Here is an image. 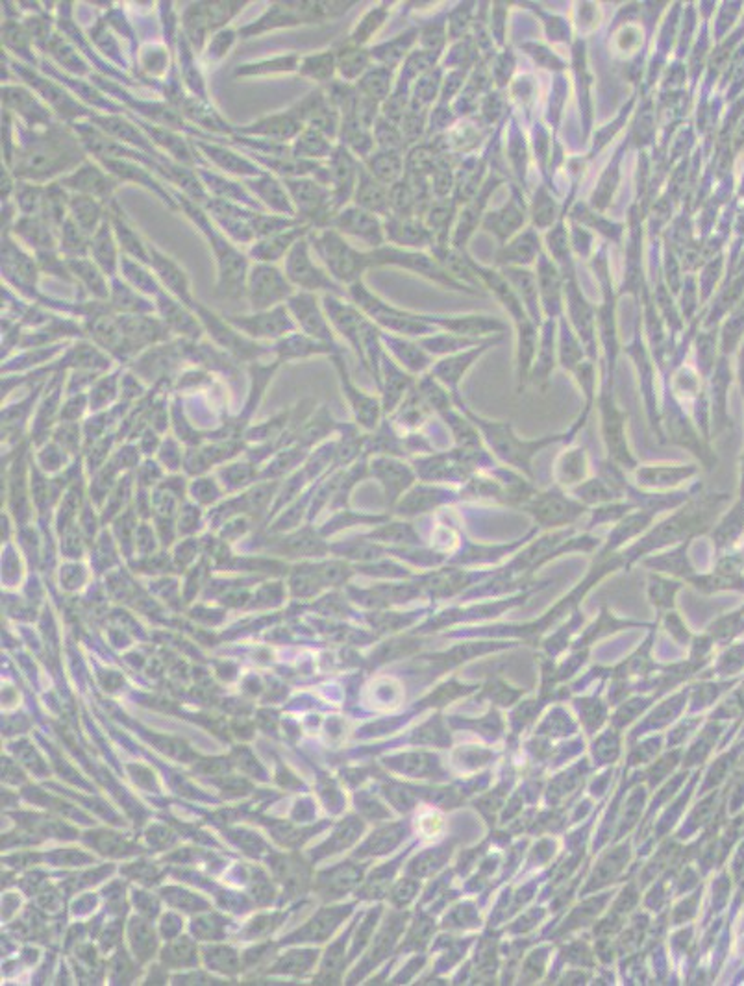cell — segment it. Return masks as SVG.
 <instances>
[{
  "mask_svg": "<svg viewBox=\"0 0 744 986\" xmlns=\"http://www.w3.org/2000/svg\"><path fill=\"white\" fill-rule=\"evenodd\" d=\"M86 161V148L69 128L52 124L41 130H23L15 141V178L32 184H45L73 173Z\"/></svg>",
  "mask_w": 744,
  "mask_h": 986,
  "instance_id": "1",
  "label": "cell"
},
{
  "mask_svg": "<svg viewBox=\"0 0 744 986\" xmlns=\"http://www.w3.org/2000/svg\"><path fill=\"white\" fill-rule=\"evenodd\" d=\"M173 195L178 202V208L186 213L187 219L199 228L210 243L217 261V295L230 300H237L247 295V278L250 271L247 256L234 245V241L226 239V235L221 232V228H217V224H213V219L208 217V211L200 208L199 204L189 200L180 191H173Z\"/></svg>",
  "mask_w": 744,
  "mask_h": 986,
  "instance_id": "2",
  "label": "cell"
},
{
  "mask_svg": "<svg viewBox=\"0 0 744 986\" xmlns=\"http://www.w3.org/2000/svg\"><path fill=\"white\" fill-rule=\"evenodd\" d=\"M356 6V2H273L261 13L260 19L247 26L239 28V37H254L271 32L276 28H291V26L313 25L339 19L341 15Z\"/></svg>",
  "mask_w": 744,
  "mask_h": 986,
  "instance_id": "3",
  "label": "cell"
},
{
  "mask_svg": "<svg viewBox=\"0 0 744 986\" xmlns=\"http://www.w3.org/2000/svg\"><path fill=\"white\" fill-rule=\"evenodd\" d=\"M308 239L315 256L321 259L324 269L339 284L361 282L363 272L372 267L371 252H361L334 228L311 230Z\"/></svg>",
  "mask_w": 744,
  "mask_h": 986,
  "instance_id": "4",
  "label": "cell"
},
{
  "mask_svg": "<svg viewBox=\"0 0 744 986\" xmlns=\"http://www.w3.org/2000/svg\"><path fill=\"white\" fill-rule=\"evenodd\" d=\"M287 193L295 204L297 217L304 224L311 226L313 230L330 228L334 221L335 210L332 193L326 185L317 182L315 178H291L284 180Z\"/></svg>",
  "mask_w": 744,
  "mask_h": 986,
  "instance_id": "5",
  "label": "cell"
},
{
  "mask_svg": "<svg viewBox=\"0 0 744 986\" xmlns=\"http://www.w3.org/2000/svg\"><path fill=\"white\" fill-rule=\"evenodd\" d=\"M295 295V285L289 282L286 271L271 263H256L247 278V296L254 311L278 308Z\"/></svg>",
  "mask_w": 744,
  "mask_h": 986,
  "instance_id": "6",
  "label": "cell"
},
{
  "mask_svg": "<svg viewBox=\"0 0 744 986\" xmlns=\"http://www.w3.org/2000/svg\"><path fill=\"white\" fill-rule=\"evenodd\" d=\"M284 271L289 282L302 289L304 293H317V291H326L328 295L341 293L339 285L328 271L313 261V250L308 235L302 237L287 254Z\"/></svg>",
  "mask_w": 744,
  "mask_h": 986,
  "instance_id": "7",
  "label": "cell"
},
{
  "mask_svg": "<svg viewBox=\"0 0 744 986\" xmlns=\"http://www.w3.org/2000/svg\"><path fill=\"white\" fill-rule=\"evenodd\" d=\"M289 110L306 128H313L324 136L330 137L332 141L339 137L343 117H341V111L335 108L334 102L328 97L326 87L319 86L317 89H313L304 99L293 104Z\"/></svg>",
  "mask_w": 744,
  "mask_h": 986,
  "instance_id": "8",
  "label": "cell"
},
{
  "mask_svg": "<svg viewBox=\"0 0 744 986\" xmlns=\"http://www.w3.org/2000/svg\"><path fill=\"white\" fill-rule=\"evenodd\" d=\"M12 69L25 80L26 86L30 87L32 91H36L38 95H41V99L45 100L47 104H50V108L56 111V113H60L63 119H67V121L73 123V121H78L82 117H87V119L93 117L91 111H87L84 106H80V102L73 99L54 80H50L47 76L28 69L25 63H12Z\"/></svg>",
  "mask_w": 744,
  "mask_h": 986,
  "instance_id": "9",
  "label": "cell"
},
{
  "mask_svg": "<svg viewBox=\"0 0 744 986\" xmlns=\"http://www.w3.org/2000/svg\"><path fill=\"white\" fill-rule=\"evenodd\" d=\"M60 184L69 191V193H76V195H86V197H93L100 200L102 204L110 206L112 204L113 195L119 187V180L113 176V174L108 173L99 161L86 160L78 169H75L73 173L63 176L62 180H58Z\"/></svg>",
  "mask_w": 744,
  "mask_h": 986,
  "instance_id": "10",
  "label": "cell"
},
{
  "mask_svg": "<svg viewBox=\"0 0 744 986\" xmlns=\"http://www.w3.org/2000/svg\"><path fill=\"white\" fill-rule=\"evenodd\" d=\"M330 228L337 230L343 237L360 241L365 247L376 250L385 247L384 221L371 211L361 210L354 204L335 213Z\"/></svg>",
  "mask_w": 744,
  "mask_h": 986,
  "instance_id": "11",
  "label": "cell"
},
{
  "mask_svg": "<svg viewBox=\"0 0 744 986\" xmlns=\"http://www.w3.org/2000/svg\"><path fill=\"white\" fill-rule=\"evenodd\" d=\"M371 252L372 265H395L406 271L417 272L441 284L456 285V280L448 274L439 259L430 258L419 250H404L397 247H382Z\"/></svg>",
  "mask_w": 744,
  "mask_h": 986,
  "instance_id": "12",
  "label": "cell"
},
{
  "mask_svg": "<svg viewBox=\"0 0 744 986\" xmlns=\"http://www.w3.org/2000/svg\"><path fill=\"white\" fill-rule=\"evenodd\" d=\"M328 165V189L332 193L335 210L341 211L347 208L348 202H352L354 191L358 185L360 176L361 161L348 152L347 148L337 145Z\"/></svg>",
  "mask_w": 744,
  "mask_h": 986,
  "instance_id": "13",
  "label": "cell"
},
{
  "mask_svg": "<svg viewBox=\"0 0 744 986\" xmlns=\"http://www.w3.org/2000/svg\"><path fill=\"white\" fill-rule=\"evenodd\" d=\"M226 321L252 339H278L295 330V324L284 306L256 311L254 315L245 317H228Z\"/></svg>",
  "mask_w": 744,
  "mask_h": 986,
  "instance_id": "14",
  "label": "cell"
},
{
  "mask_svg": "<svg viewBox=\"0 0 744 986\" xmlns=\"http://www.w3.org/2000/svg\"><path fill=\"white\" fill-rule=\"evenodd\" d=\"M204 210L211 213V219L234 243H241V245L256 243L250 221H252L254 213H260V211L247 210L239 204L219 200V198H210V202L204 206Z\"/></svg>",
  "mask_w": 744,
  "mask_h": 986,
  "instance_id": "15",
  "label": "cell"
},
{
  "mask_svg": "<svg viewBox=\"0 0 744 986\" xmlns=\"http://www.w3.org/2000/svg\"><path fill=\"white\" fill-rule=\"evenodd\" d=\"M2 106L10 113H17L32 130L49 128L54 124V115L49 111V106H45L28 87L2 86Z\"/></svg>",
  "mask_w": 744,
  "mask_h": 986,
  "instance_id": "16",
  "label": "cell"
},
{
  "mask_svg": "<svg viewBox=\"0 0 744 986\" xmlns=\"http://www.w3.org/2000/svg\"><path fill=\"white\" fill-rule=\"evenodd\" d=\"M150 269L156 274L158 282L176 296L178 302H182L189 309L197 308V302L191 295V282L186 271L174 261L171 256H167L163 250L152 245L149 241Z\"/></svg>",
  "mask_w": 744,
  "mask_h": 986,
  "instance_id": "17",
  "label": "cell"
},
{
  "mask_svg": "<svg viewBox=\"0 0 744 986\" xmlns=\"http://www.w3.org/2000/svg\"><path fill=\"white\" fill-rule=\"evenodd\" d=\"M195 313L199 315L202 324L210 330L211 337L228 352L236 354L237 358L250 359L263 354V348H260V345L252 343L250 339H247V335L239 332L230 322L223 321L221 317H217L215 313L202 308L200 304H197Z\"/></svg>",
  "mask_w": 744,
  "mask_h": 986,
  "instance_id": "18",
  "label": "cell"
},
{
  "mask_svg": "<svg viewBox=\"0 0 744 986\" xmlns=\"http://www.w3.org/2000/svg\"><path fill=\"white\" fill-rule=\"evenodd\" d=\"M89 123L97 126L102 134L112 137V139L123 143L126 147L141 150V152L149 154V156L156 158V160H165L162 154H160V150L152 145L149 136L137 126V123H132V121L124 119L121 115H95L93 113V117L89 119Z\"/></svg>",
  "mask_w": 744,
  "mask_h": 986,
  "instance_id": "19",
  "label": "cell"
},
{
  "mask_svg": "<svg viewBox=\"0 0 744 986\" xmlns=\"http://www.w3.org/2000/svg\"><path fill=\"white\" fill-rule=\"evenodd\" d=\"M99 163L108 173L113 174L121 184L132 182V184L141 185V187L149 189L150 193H154L171 210H180L173 193H169L163 187L162 182L150 173L147 165L134 160H99Z\"/></svg>",
  "mask_w": 744,
  "mask_h": 986,
  "instance_id": "20",
  "label": "cell"
},
{
  "mask_svg": "<svg viewBox=\"0 0 744 986\" xmlns=\"http://www.w3.org/2000/svg\"><path fill=\"white\" fill-rule=\"evenodd\" d=\"M137 126L149 136L152 145L169 154V160H173L178 165H184L189 169H199L204 165V160L197 156V148L193 143H189L186 137L178 136L174 130L162 128L149 121H137Z\"/></svg>",
  "mask_w": 744,
  "mask_h": 986,
  "instance_id": "21",
  "label": "cell"
},
{
  "mask_svg": "<svg viewBox=\"0 0 744 986\" xmlns=\"http://www.w3.org/2000/svg\"><path fill=\"white\" fill-rule=\"evenodd\" d=\"M304 128L306 126L298 121L297 117L291 113V110H287L282 111V113L265 115V117H261L258 121L247 124V126L234 128V134H239V136L243 137L271 139V141L291 145L300 136V132Z\"/></svg>",
  "mask_w": 744,
  "mask_h": 986,
  "instance_id": "22",
  "label": "cell"
},
{
  "mask_svg": "<svg viewBox=\"0 0 744 986\" xmlns=\"http://www.w3.org/2000/svg\"><path fill=\"white\" fill-rule=\"evenodd\" d=\"M385 241L393 247L404 250H422L432 247L435 235L428 224L419 221L417 217H397L389 215L384 221Z\"/></svg>",
  "mask_w": 744,
  "mask_h": 986,
  "instance_id": "23",
  "label": "cell"
},
{
  "mask_svg": "<svg viewBox=\"0 0 744 986\" xmlns=\"http://www.w3.org/2000/svg\"><path fill=\"white\" fill-rule=\"evenodd\" d=\"M287 309L293 313L297 319L298 326L304 330L306 335H310L317 341H323L332 345L334 335L330 330V324L321 311L319 300L313 293H297L287 300Z\"/></svg>",
  "mask_w": 744,
  "mask_h": 986,
  "instance_id": "24",
  "label": "cell"
},
{
  "mask_svg": "<svg viewBox=\"0 0 744 986\" xmlns=\"http://www.w3.org/2000/svg\"><path fill=\"white\" fill-rule=\"evenodd\" d=\"M193 145H195L197 150L202 152V156L206 160L213 163L217 169H221L223 173L232 174V176H241L245 180L258 178V176L265 173L263 169L258 167V163L248 160L247 156H241L236 150H230V148L223 147V145L210 143V141H204V139H193Z\"/></svg>",
  "mask_w": 744,
  "mask_h": 986,
  "instance_id": "25",
  "label": "cell"
},
{
  "mask_svg": "<svg viewBox=\"0 0 744 986\" xmlns=\"http://www.w3.org/2000/svg\"><path fill=\"white\" fill-rule=\"evenodd\" d=\"M13 234L36 254L56 252L60 245V232L39 215H19L13 222Z\"/></svg>",
  "mask_w": 744,
  "mask_h": 986,
  "instance_id": "26",
  "label": "cell"
},
{
  "mask_svg": "<svg viewBox=\"0 0 744 986\" xmlns=\"http://www.w3.org/2000/svg\"><path fill=\"white\" fill-rule=\"evenodd\" d=\"M245 187L254 197H258L265 208L273 210L276 215L298 219L295 204L287 193L286 184L280 182L273 174L263 173L258 178L245 180Z\"/></svg>",
  "mask_w": 744,
  "mask_h": 986,
  "instance_id": "27",
  "label": "cell"
},
{
  "mask_svg": "<svg viewBox=\"0 0 744 986\" xmlns=\"http://www.w3.org/2000/svg\"><path fill=\"white\" fill-rule=\"evenodd\" d=\"M110 219L121 254L150 267L149 241L141 237L136 226L126 217V213L115 200L110 204Z\"/></svg>",
  "mask_w": 744,
  "mask_h": 986,
  "instance_id": "28",
  "label": "cell"
},
{
  "mask_svg": "<svg viewBox=\"0 0 744 986\" xmlns=\"http://www.w3.org/2000/svg\"><path fill=\"white\" fill-rule=\"evenodd\" d=\"M311 226L308 224H300L297 228H291L287 232H282V234L273 235V237H267V239H260L256 241L248 254L250 258L256 259L258 263H271V265H276V261L280 259H286L287 254L291 252V248L297 245L298 241L302 237L310 234Z\"/></svg>",
  "mask_w": 744,
  "mask_h": 986,
  "instance_id": "29",
  "label": "cell"
},
{
  "mask_svg": "<svg viewBox=\"0 0 744 986\" xmlns=\"http://www.w3.org/2000/svg\"><path fill=\"white\" fill-rule=\"evenodd\" d=\"M352 204L361 210L371 211L378 217H389L391 215V204H389V187L378 182L361 163L358 185L354 191Z\"/></svg>",
  "mask_w": 744,
  "mask_h": 986,
  "instance_id": "30",
  "label": "cell"
},
{
  "mask_svg": "<svg viewBox=\"0 0 744 986\" xmlns=\"http://www.w3.org/2000/svg\"><path fill=\"white\" fill-rule=\"evenodd\" d=\"M197 173H199L200 180H202V184L206 187V191L210 193V197L213 195V198L226 200V202H234V204H239V206H247L248 210L252 208V210L263 213L260 202L254 198V195L248 191L247 187L237 184L234 180H228L226 176L211 173L206 167H199Z\"/></svg>",
  "mask_w": 744,
  "mask_h": 986,
  "instance_id": "31",
  "label": "cell"
},
{
  "mask_svg": "<svg viewBox=\"0 0 744 986\" xmlns=\"http://www.w3.org/2000/svg\"><path fill=\"white\" fill-rule=\"evenodd\" d=\"M108 217H110V206L102 204L97 198L76 195V193L69 195V219L89 237L97 234L102 222Z\"/></svg>",
  "mask_w": 744,
  "mask_h": 986,
  "instance_id": "32",
  "label": "cell"
},
{
  "mask_svg": "<svg viewBox=\"0 0 744 986\" xmlns=\"http://www.w3.org/2000/svg\"><path fill=\"white\" fill-rule=\"evenodd\" d=\"M93 261L99 265L100 271L106 276H115L117 269L121 265V254H119V243L113 232L112 219L108 217L102 222L97 234L91 237V254Z\"/></svg>",
  "mask_w": 744,
  "mask_h": 986,
  "instance_id": "33",
  "label": "cell"
},
{
  "mask_svg": "<svg viewBox=\"0 0 744 986\" xmlns=\"http://www.w3.org/2000/svg\"><path fill=\"white\" fill-rule=\"evenodd\" d=\"M335 62H337V76L341 82L347 84H358L361 76L371 69V50H365L360 45H354L350 41L339 43L334 49Z\"/></svg>",
  "mask_w": 744,
  "mask_h": 986,
  "instance_id": "34",
  "label": "cell"
},
{
  "mask_svg": "<svg viewBox=\"0 0 744 986\" xmlns=\"http://www.w3.org/2000/svg\"><path fill=\"white\" fill-rule=\"evenodd\" d=\"M126 345L128 348H136L137 345H147L156 343L167 337V326L162 322L154 321L145 315H134V317H124L119 321Z\"/></svg>",
  "mask_w": 744,
  "mask_h": 986,
  "instance_id": "35",
  "label": "cell"
},
{
  "mask_svg": "<svg viewBox=\"0 0 744 986\" xmlns=\"http://www.w3.org/2000/svg\"><path fill=\"white\" fill-rule=\"evenodd\" d=\"M334 141L313 128H304L300 136L291 143L293 158L306 161L330 160L334 154Z\"/></svg>",
  "mask_w": 744,
  "mask_h": 986,
  "instance_id": "36",
  "label": "cell"
},
{
  "mask_svg": "<svg viewBox=\"0 0 744 986\" xmlns=\"http://www.w3.org/2000/svg\"><path fill=\"white\" fill-rule=\"evenodd\" d=\"M158 308H160L167 328H171L174 332L184 333L187 337H199V321H197V317H193L189 313V308L184 306L182 302L160 293L158 295Z\"/></svg>",
  "mask_w": 744,
  "mask_h": 986,
  "instance_id": "37",
  "label": "cell"
},
{
  "mask_svg": "<svg viewBox=\"0 0 744 986\" xmlns=\"http://www.w3.org/2000/svg\"><path fill=\"white\" fill-rule=\"evenodd\" d=\"M361 163L378 182H382L387 187L400 182V176L406 169V161L402 158V154L389 152V150H376L374 154H371L367 160L361 161Z\"/></svg>",
  "mask_w": 744,
  "mask_h": 986,
  "instance_id": "38",
  "label": "cell"
},
{
  "mask_svg": "<svg viewBox=\"0 0 744 986\" xmlns=\"http://www.w3.org/2000/svg\"><path fill=\"white\" fill-rule=\"evenodd\" d=\"M297 73L321 84V87L330 86L332 82H335V76H337L334 49L321 50V52H313V54L304 56L300 60Z\"/></svg>",
  "mask_w": 744,
  "mask_h": 986,
  "instance_id": "39",
  "label": "cell"
},
{
  "mask_svg": "<svg viewBox=\"0 0 744 986\" xmlns=\"http://www.w3.org/2000/svg\"><path fill=\"white\" fill-rule=\"evenodd\" d=\"M180 113H184L189 121L199 124L202 128L213 130L215 134H234V128L224 121L223 117L206 104V100L182 99L178 102Z\"/></svg>",
  "mask_w": 744,
  "mask_h": 986,
  "instance_id": "40",
  "label": "cell"
},
{
  "mask_svg": "<svg viewBox=\"0 0 744 986\" xmlns=\"http://www.w3.org/2000/svg\"><path fill=\"white\" fill-rule=\"evenodd\" d=\"M522 222H524V206H522L519 197L515 195L502 210L491 211L485 217L484 226L489 232H493L504 241L515 230H519Z\"/></svg>",
  "mask_w": 744,
  "mask_h": 986,
  "instance_id": "41",
  "label": "cell"
},
{
  "mask_svg": "<svg viewBox=\"0 0 744 986\" xmlns=\"http://www.w3.org/2000/svg\"><path fill=\"white\" fill-rule=\"evenodd\" d=\"M393 82H395V69L378 65V67H371L367 73L363 74L356 87L365 97H369L378 104H384L385 100L393 95Z\"/></svg>",
  "mask_w": 744,
  "mask_h": 986,
  "instance_id": "42",
  "label": "cell"
},
{
  "mask_svg": "<svg viewBox=\"0 0 744 986\" xmlns=\"http://www.w3.org/2000/svg\"><path fill=\"white\" fill-rule=\"evenodd\" d=\"M67 263H69V269L73 272V276H76V280H80L93 295L99 296V298L110 296V287L104 280L106 274L100 271L99 265L95 261H91L89 258H78L67 259Z\"/></svg>",
  "mask_w": 744,
  "mask_h": 986,
  "instance_id": "43",
  "label": "cell"
},
{
  "mask_svg": "<svg viewBox=\"0 0 744 986\" xmlns=\"http://www.w3.org/2000/svg\"><path fill=\"white\" fill-rule=\"evenodd\" d=\"M58 237H60L58 250H60L63 258H89V254H91V237L84 234L71 219L63 222Z\"/></svg>",
  "mask_w": 744,
  "mask_h": 986,
  "instance_id": "44",
  "label": "cell"
},
{
  "mask_svg": "<svg viewBox=\"0 0 744 986\" xmlns=\"http://www.w3.org/2000/svg\"><path fill=\"white\" fill-rule=\"evenodd\" d=\"M330 348L332 346L328 343L317 341L310 335H289L278 343L276 352H278L280 359H297L308 358L313 354H328Z\"/></svg>",
  "mask_w": 744,
  "mask_h": 986,
  "instance_id": "45",
  "label": "cell"
},
{
  "mask_svg": "<svg viewBox=\"0 0 744 986\" xmlns=\"http://www.w3.org/2000/svg\"><path fill=\"white\" fill-rule=\"evenodd\" d=\"M119 269L123 272L126 282L132 285L136 291L156 296L162 293L156 274H152L147 269V265H143V263H139L136 259L128 258V256L121 254V265H119Z\"/></svg>",
  "mask_w": 744,
  "mask_h": 986,
  "instance_id": "46",
  "label": "cell"
},
{
  "mask_svg": "<svg viewBox=\"0 0 744 986\" xmlns=\"http://www.w3.org/2000/svg\"><path fill=\"white\" fill-rule=\"evenodd\" d=\"M300 224H304V222L300 221V219H295V217H284V215L265 213V211L263 213H254V217L250 221L256 241L282 234V232H287L291 228H297Z\"/></svg>",
  "mask_w": 744,
  "mask_h": 986,
  "instance_id": "47",
  "label": "cell"
},
{
  "mask_svg": "<svg viewBox=\"0 0 744 986\" xmlns=\"http://www.w3.org/2000/svg\"><path fill=\"white\" fill-rule=\"evenodd\" d=\"M537 252H539V239H537V235L534 232H526V234L519 235L517 239H513L511 243H508L506 247L500 250L498 261L500 263H517V265H522V263L534 261Z\"/></svg>",
  "mask_w": 744,
  "mask_h": 986,
  "instance_id": "48",
  "label": "cell"
},
{
  "mask_svg": "<svg viewBox=\"0 0 744 986\" xmlns=\"http://www.w3.org/2000/svg\"><path fill=\"white\" fill-rule=\"evenodd\" d=\"M47 49H49L50 54H52V58H54L56 62L60 63V67L67 69L69 73L82 76V74H86L87 71H89L87 63L80 58L78 50L73 49V47H71V45H69V43H67L62 36L52 34L49 45H47Z\"/></svg>",
  "mask_w": 744,
  "mask_h": 986,
  "instance_id": "49",
  "label": "cell"
},
{
  "mask_svg": "<svg viewBox=\"0 0 744 986\" xmlns=\"http://www.w3.org/2000/svg\"><path fill=\"white\" fill-rule=\"evenodd\" d=\"M300 60L295 54L291 56H278L273 60H261V62L245 63L237 67L234 76H256V74L291 73L298 71Z\"/></svg>",
  "mask_w": 744,
  "mask_h": 986,
  "instance_id": "50",
  "label": "cell"
},
{
  "mask_svg": "<svg viewBox=\"0 0 744 986\" xmlns=\"http://www.w3.org/2000/svg\"><path fill=\"white\" fill-rule=\"evenodd\" d=\"M413 39H415V32H406V34H402L397 39L389 41V43H384V45H378V47L371 49V58L372 60H378L380 65L395 69L397 63L406 56V52L410 49Z\"/></svg>",
  "mask_w": 744,
  "mask_h": 986,
  "instance_id": "51",
  "label": "cell"
},
{
  "mask_svg": "<svg viewBox=\"0 0 744 986\" xmlns=\"http://www.w3.org/2000/svg\"><path fill=\"white\" fill-rule=\"evenodd\" d=\"M247 2H204V13L206 21L210 26L211 34L228 28V23L237 17V13L243 12Z\"/></svg>",
  "mask_w": 744,
  "mask_h": 986,
  "instance_id": "52",
  "label": "cell"
},
{
  "mask_svg": "<svg viewBox=\"0 0 744 986\" xmlns=\"http://www.w3.org/2000/svg\"><path fill=\"white\" fill-rule=\"evenodd\" d=\"M372 134H374V141H376V145L380 147V150H389V152L402 154V150L408 145L406 139L402 136L400 126L391 123L385 117H378V121L374 123V128H372Z\"/></svg>",
  "mask_w": 744,
  "mask_h": 986,
  "instance_id": "53",
  "label": "cell"
},
{
  "mask_svg": "<svg viewBox=\"0 0 744 986\" xmlns=\"http://www.w3.org/2000/svg\"><path fill=\"white\" fill-rule=\"evenodd\" d=\"M30 41H32V36L26 30L25 25H19L17 21L8 19L2 26V43L12 52H15L21 60H32Z\"/></svg>",
  "mask_w": 744,
  "mask_h": 986,
  "instance_id": "54",
  "label": "cell"
},
{
  "mask_svg": "<svg viewBox=\"0 0 744 986\" xmlns=\"http://www.w3.org/2000/svg\"><path fill=\"white\" fill-rule=\"evenodd\" d=\"M385 19H387V8L385 6L372 8V10H369V12L363 15L360 23L354 26V30L348 36V41L354 43V45L363 47L378 32V28L384 25Z\"/></svg>",
  "mask_w": 744,
  "mask_h": 986,
  "instance_id": "55",
  "label": "cell"
},
{
  "mask_svg": "<svg viewBox=\"0 0 744 986\" xmlns=\"http://www.w3.org/2000/svg\"><path fill=\"white\" fill-rule=\"evenodd\" d=\"M110 296H112L113 308L124 311V313H137V311L150 309L149 304H145V300L137 295V291L132 285L123 284L119 280H113Z\"/></svg>",
  "mask_w": 744,
  "mask_h": 986,
  "instance_id": "56",
  "label": "cell"
},
{
  "mask_svg": "<svg viewBox=\"0 0 744 986\" xmlns=\"http://www.w3.org/2000/svg\"><path fill=\"white\" fill-rule=\"evenodd\" d=\"M43 191H45V185L23 182V180L17 182L13 197H15L17 210L21 211V215H39Z\"/></svg>",
  "mask_w": 744,
  "mask_h": 986,
  "instance_id": "57",
  "label": "cell"
},
{
  "mask_svg": "<svg viewBox=\"0 0 744 986\" xmlns=\"http://www.w3.org/2000/svg\"><path fill=\"white\" fill-rule=\"evenodd\" d=\"M335 361H337L339 374H341V380H343V389H345V393H347L348 398H350L352 406L356 409L358 417H360L363 422H371V419H376V411H378L376 402L371 400V398H367L365 395H361L360 391H358V389L350 383V380H348L347 372H345V369H343V367H341V363H339L341 359H335Z\"/></svg>",
  "mask_w": 744,
  "mask_h": 986,
  "instance_id": "58",
  "label": "cell"
},
{
  "mask_svg": "<svg viewBox=\"0 0 744 986\" xmlns=\"http://www.w3.org/2000/svg\"><path fill=\"white\" fill-rule=\"evenodd\" d=\"M237 37H239V30H234V28H223V30L211 34L208 47H206V58L210 62L223 60L230 49L236 45Z\"/></svg>",
  "mask_w": 744,
  "mask_h": 986,
  "instance_id": "59",
  "label": "cell"
}]
</instances>
